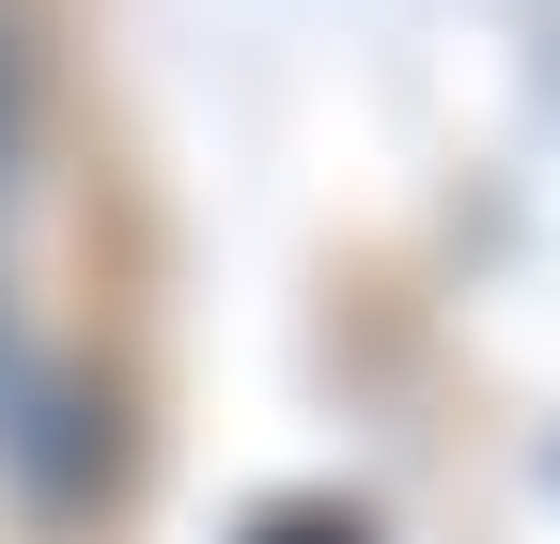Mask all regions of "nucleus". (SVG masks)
Returning <instances> with one entry per match:
<instances>
[{
    "instance_id": "nucleus-2",
    "label": "nucleus",
    "mask_w": 560,
    "mask_h": 544,
    "mask_svg": "<svg viewBox=\"0 0 560 544\" xmlns=\"http://www.w3.org/2000/svg\"><path fill=\"white\" fill-rule=\"evenodd\" d=\"M0 389H32V358H16V311H0Z\"/></svg>"
},
{
    "instance_id": "nucleus-1",
    "label": "nucleus",
    "mask_w": 560,
    "mask_h": 544,
    "mask_svg": "<svg viewBox=\"0 0 560 544\" xmlns=\"http://www.w3.org/2000/svg\"><path fill=\"white\" fill-rule=\"evenodd\" d=\"M32 125H47V62H32V16L0 0V202L32 187Z\"/></svg>"
}]
</instances>
